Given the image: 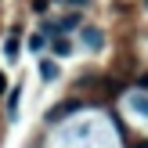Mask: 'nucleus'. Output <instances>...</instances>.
Returning a JSON list of instances; mask_svg holds the SVG:
<instances>
[{
    "mask_svg": "<svg viewBox=\"0 0 148 148\" xmlns=\"http://www.w3.org/2000/svg\"><path fill=\"white\" fill-rule=\"evenodd\" d=\"M29 47H33V51H43V47H47V36H33V40H29Z\"/></svg>",
    "mask_w": 148,
    "mask_h": 148,
    "instance_id": "5",
    "label": "nucleus"
},
{
    "mask_svg": "<svg viewBox=\"0 0 148 148\" xmlns=\"http://www.w3.org/2000/svg\"><path fill=\"white\" fill-rule=\"evenodd\" d=\"M65 4H72V7H83V4H87V0H65Z\"/></svg>",
    "mask_w": 148,
    "mask_h": 148,
    "instance_id": "9",
    "label": "nucleus"
},
{
    "mask_svg": "<svg viewBox=\"0 0 148 148\" xmlns=\"http://www.w3.org/2000/svg\"><path fill=\"white\" fill-rule=\"evenodd\" d=\"M145 7H148V0H145Z\"/></svg>",
    "mask_w": 148,
    "mask_h": 148,
    "instance_id": "11",
    "label": "nucleus"
},
{
    "mask_svg": "<svg viewBox=\"0 0 148 148\" xmlns=\"http://www.w3.org/2000/svg\"><path fill=\"white\" fill-rule=\"evenodd\" d=\"M76 25H79V14H65V18L58 22V33H62V29L69 33V29H76Z\"/></svg>",
    "mask_w": 148,
    "mask_h": 148,
    "instance_id": "2",
    "label": "nucleus"
},
{
    "mask_svg": "<svg viewBox=\"0 0 148 148\" xmlns=\"http://www.w3.org/2000/svg\"><path fill=\"white\" fill-rule=\"evenodd\" d=\"M134 105H137V108H145V112H148V98H134Z\"/></svg>",
    "mask_w": 148,
    "mask_h": 148,
    "instance_id": "8",
    "label": "nucleus"
},
{
    "mask_svg": "<svg viewBox=\"0 0 148 148\" xmlns=\"http://www.w3.org/2000/svg\"><path fill=\"white\" fill-rule=\"evenodd\" d=\"M83 43H87V47H101V43H105V36H101L98 29H87V33H83Z\"/></svg>",
    "mask_w": 148,
    "mask_h": 148,
    "instance_id": "1",
    "label": "nucleus"
},
{
    "mask_svg": "<svg viewBox=\"0 0 148 148\" xmlns=\"http://www.w3.org/2000/svg\"><path fill=\"white\" fill-rule=\"evenodd\" d=\"M33 11H36V14H43V11H47V0H33Z\"/></svg>",
    "mask_w": 148,
    "mask_h": 148,
    "instance_id": "7",
    "label": "nucleus"
},
{
    "mask_svg": "<svg viewBox=\"0 0 148 148\" xmlns=\"http://www.w3.org/2000/svg\"><path fill=\"white\" fill-rule=\"evenodd\" d=\"M4 87H7V79H4V72H0V94H4Z\"/></svg>",
    "mask_w": 148,
    "mask_h": 148,
    "instance_id": "10",
    "label": "nucleus"
},
{
    "mask_svg": "<svg viewBox=\"0 0 148 148\" xmlns=\"http://www.w3.org/2000/svg\"><path fill=\"white\" fill-rule=\"evenodd\" d=\"M69 51H72L69 40H54V54H69Z\"/></svg>",
    "mask_w": 148,
    "mask_h": 148,
    "instance_id": "6",
    "label": "nucleus"
},
{
    "mask_svg": "<svg viewBox=\"0 0 148 148\" xmlns=\"http://www.w3.org/2000/svg\"><path fill=\"white\" fill-rule=\"evenodd\" d=\"M40 76H43V79H54V76H58V65H54V62H40Z\"/></svg>",
    "mask_w": 148,
    "mask_h": 148,
    "instance_id": "3",
    "label": "nucleus"
},
{
    "mask_svg": "<svg viewBox=\"0 0 148 148\" xmlns=\"http://www.w3.org/2000/svg\"><path fill=\"white\" fill-rule=\"evenodd\" d=\"M4 54H7V58H14V54H18V36H7V43H4Z\"/></svg>",
    "mask_w": 148,
    "mask_h": 148,
    "instance_id": "4",
    "label": "nucleus"
}]
</instances>
